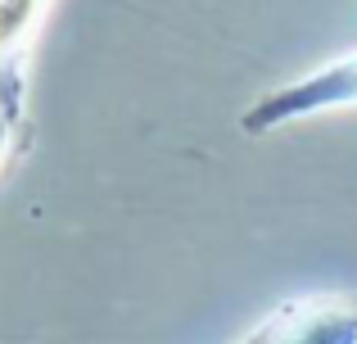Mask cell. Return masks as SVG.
Listing matches in <instances>:
<instances>
[{
	"instance_id": "obj_2",
	"label": "cell",
	"mask_w": 357,
	"mask_h": 344,
	"mask_svg": "<svg viewBox=\"0 0 357 344\" xmlns=\"http://www.w3.org/2000/svg\"><path fill=\"white\" fill-rule=\"evenodd\" d=\"M45 0H0V109L9 118H18V59H23V45L32 36L36 18H41Z\"/></svg>"
},
{
	"instance_id": "obj_3",
	"label": "cell",
	"mask_w": 357,
	"mask_h": 344,
	"mask_svg": "<svg viewBox=\"0 0 357 344\" xmlns=\"http://www.w3.org/2000/svg\"><path fill=\"white\" fill-rule=\"evenodd\" d=\"M9 127H14V118L0 109V154H5V141H9Z\"/></svg>"
},
{
	"instance_id": "obj_1",
	"label": "cell",
	"mask_w": 357,
	"mask_h": 344,
	"mask_svg": "<svg viewBox=\"0 0 357 344\" xmlns=\"http://www.w3.org/2000/svg\"><path fill=\"white\" fill-rule=\"evenodd\" d=\"M249 344H357V308L335 299L294 304L271 317Z\"/></svg>"
}]
</instances>
